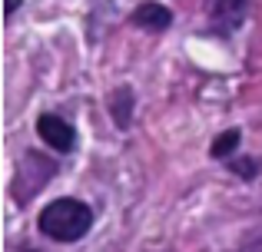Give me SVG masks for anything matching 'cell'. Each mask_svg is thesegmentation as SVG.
Instances as JSON below:
<instances>
[{
	"label": "cell",
	"mask_w": 262,
	"mask_h": 252,
	"mask_svg": "<svg viewBox=\"0 0 262 252\" xmlns=\"http://www.w3.org/2000/svg\"><path fill=\"white\" fill-rule=\"evenodd\" d=\"M17 7H20V0H7V13H13Z\"/></svg>",
	"instance_id": "cell-9"
},
{
	"label": "cell",
	"mask_w": 262,
	"mask_h": 252,
	"mask_svg": "<svg viewBox=\"0 0 262 252\" xmlns=\"http://www.w3.org/2000/svg\"><path fill=\"white\" fill-rule=\"evenodd\" d=\"M246 13V0H216L212 4V24L219 27V33H229L243 24Z\"/></svg>",
	"instance_id": "cell-4"
},
{
	"label": "cell",
	"mask_w": 262,
	"mask_h": 252,
	"mask_svg": "<svg viewBox=\"0 0 262 252\" xmlns=\"http://www.w3.org/2000/svg\"><path fill=\"white\" fill-rule=\"evenodd\" d=\"M37 133L43 136V143L50 149H57V153H70V149L77 146V129L67 123L63 117H53V113H43V117L37 120Z\"/></svg>",
	"instance_id": "cell-2"
},
{
	"label": "cell",
	"mask_w": 262,
	"mask_h": 252,
	"mask_svg": "<svg viewBox=\"0 0 262 252\" xmlns=\"http://www.w3.org/2000/svg\"><path fill=\"white\" fill-rule=\"evenodd\" d=\"M229 166L243 176H256V159H236V163H229Z\"/></svg>",
	"instance_id": "cell-7"
},
{
	"label": "cell",
	"mask_w": 262,
	"mask_h": 252,
	"mask_svg": "<svg viewBox=\"0 0 262 252\" xmlns=\"http://www.w3.org/2000/svg\"><path fill=\"white\" fill-rule=\"evenodd\" d=\"M239 140H243V133H239V129H226V133H223V136H219V140L209 146V153L216 156V159H223V156H229L232 149L239 146Z\"/></svg>",
	"instance_id": "cell-6"
},
{
	"label": "cell",
	"mask_w": 262,
	"mask_h": 252,
	"mask_svg": "<svg viewBox=\"0 0 262 252\" xmlns=\"http://www.w3.org/2000/svg\"><path fill=\"white\" fill-rule=\"evenodd\" d=\"M90 226H93V213L80 199H53L40 213V233L57 239V242L80 239V236L90 233Z\"/></svg>",
	"instance_id": "cell-1"
},
{
	"label": "cell",
	"mask_w": 262,
	"mask_h": 252,
	"mask_svg": "<svg viewBox=\"0 0 262 252\" xmlns=\"http://www.w3.org/2000/svg\"><path fill=\"white\" fill-rule=\"evenodd\" d=\"M133 20L136 27H146V30H166L169 24H173V13L166 10L163 4H153V0H146V4H140L133 10Z\"/></svg>",
	"instance_id": "cell-3"
},
{
	"label": "cell",
	"mask_w": 262,
	"mask_h": 252,
	"mask_svg": "<svg viewBox=\"0 0 262 252\" xmlns=\"http://www.w3.org/2000/svg\"><path fill=\"white\" fill-rule=\"evenodd\" d=\"M110 106H113V120L120 126L129 123V110H133V90H126V86H120V90L110 97Z\"/></svg>",
	"instance_id": "cell-5"
},
{
	"label": "cell",
	"mask_w": 262,
	"mask_h": 252,
	"mask_svg": "<svg viewBox=\"0 0 262 252\" xmlns=\"http://www.w3.org/2000/svg\"><path fill=\"white\" fill-rule=\"evenodd\" d=\"M239 252H262V242H252V246H246V249H239Z\"/></svg>",
	"instance_id": "cell-8"
}]
</instances>
